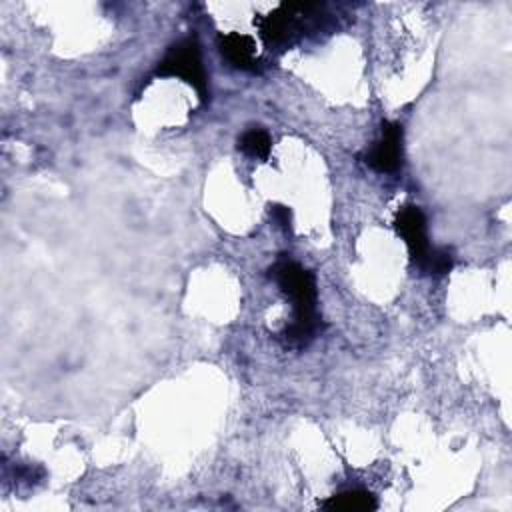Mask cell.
Instances as JSON below:
<instances>
[{
  "label": "cell",
  "instance_id": "1",
  "mask_svg": "<svg viewBox=\"0 0 512 512\" xmlns=\"http://www.w3.org/2000/svg\"><path fill=\"white\" fill-rule=\"evenodd\" d=\"M270 276L292 302V322L284 328L282 338L288 346L302 348L316 336L322 324L316 308V278L290 258H278L270 268Z\"/></svg>",
  "mask_w": 512,
  "mask_h": 512
},
{
  "label": "cell",
  "instance_id": "2",
  "mask_svg": "<svg viewBox=\"0 0 512 512\" xmlns=\"http://www.w3.org/2000/svg\"><path fill=\"white\" fill-rule=\"evenodd\" d=\"M158 76L182 78L190 84L202 102L208 100V74L202 64V52L196 38H182L168 48L164 58L156 66Z\"/></svg>",
  "mask_w": 512,
  "mask_h": 512
},
{
  "label": "cell",
  "instance_id": "3",
  "mask_svg": "<svg viewBox=\"0 0 512 512\" xmlns=\"http://www.w3.org/2000/svg\"><path fill=\"white\" fill-rule=\"evenodd\" d=\"M394 230L404 240L408 254H410V262L418 270H422V266L428 260L434 246H430V242H428L426 216L420 210V206H416V204L402 206L394 216Z\"/></svg>",
  "mask_w": 512,
  "mask_h": 512
},
{
  "label": "cell",
  "instance_id": "4",
  "mask_svg": "<svg viewBox=\"0 0 512 512\" xmlns=\"http://www.w3.org/2000/svg\"><path fill=\"white\" fill-rule=\"evenodd\" d=\"M308 4H280L266 16L256 18L258 34L262 42L268 48L284 46L290 42V38L298 32L300 28V16L306 12Z\"/></svg>",
  "mask_w": 512,
  "mask_h": 512
},
{
  "label": "cell",
  "instance_id": "5",
  "mask_svg": "<svg viewBox=\"0 0 512 512\" xmlns=\"http://www.w3.org/2000/svg\"><path fill=\"white\" fill-rule=\"evenodd\" d=\"M402 136H404L402 124L384 120L380 138L364 154V162L380 174L396 172L402 164Z\"/></svg>",
  "mask_w": 512,
  "mask_h": 512
},
{
  "label": "cell",
  "instance_id": "6",
  "mask_svg": "<svg viewBox=\"0 0 512 512\" xmlns=\"http://www.w3.org/2000/svg\"><path fill=\"white\" fill-rule=\"evenodd\" d=\"M218 50L220 54L238 70L256 72L258 70V56H256V42L248 34L228 32L218 36Z\"/></svg>",
  "mask_w": 512,
  "mask_h": 512
},
{
  "label": "cell",
  "instance_id": "7",
  "mask_svg": "<svg viewBox=\"0 0 512 512\" xmlns=\"http://www.w3.org/2000/svg\"><path fill=\"white\" fill-rule=\"evenodd\" d=\"M320 506L324 510H332V512L334 510L336 512H370V510L378 508V502L372 492L362 490V488H352V490H344V492L330 496Z\"/></svg>",
  "mask_w": 512,
  "mask_h": 512
},
{
  "label": "cell",
  "instance_id": "8",
  "mask_svg": "<svg viewBox=\"0 0 512 512\" xmlns=\"http://www.w3.org/2000/svg\"><path fill=\"white\" fill-rule=\"evenodd\" d=\"M272 148V140L266 130L262 128H250L238 138V150H242L246 156L256 160H266Z\"/></svg>",
  "mask_w": 512,
  "mask_h": 512
},
{
  "label": "cell",
  "instance_id": "9",
  "mask_svg": "<svg viewBox=\"0 0 512 512\" xmlns=\"http://www.w3.org/2000/svg\"><path fill=\"white\" fill-rule=\"evenodd\" d=\"M452 266H454V252L448 246H434L420 272L428 276H444L452 270Z\"/></svg>",
  "mask_w": 512,
  "mask_h": 512
},
{
  "label": "cell",
  "instance_id": "10",
  "mask_svg": "<svg viewBox=\"0 0 512 512\" xmlns=\"http://www.w3.org/2000/svg\"><path fill=\"white\" fill-rule=\"evenodd\" d=\"M270 216L272 220L284 230V232H290L292 230V210L284 204H272L270 206Z\"/></svg>",
  "mask_w": 512,
  "mask_h": 512
}]
</instances>
